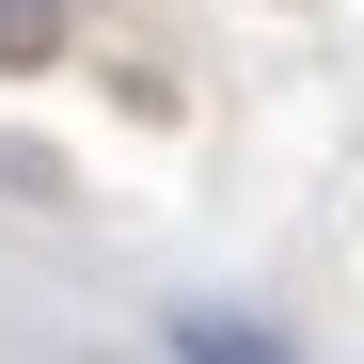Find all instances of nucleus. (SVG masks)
I'll list each match as a JSON object with an SVG mask.
<instances>
[{
    "mask_svg": "<svg viewBox=\"0 0 364 364\" xmlns=\"http://www.w3.org/2000/svg\"><path fill=\"white\" fill-rule=\"evenodd\" d=\"M174 364H301L285 333H237V317H174Z\"/></svg>",
    "mask_w": 364,
    "mask_h": 364,
    "instance_id": "nucleus-1",
    "label": "nucleus"
}]
</instances>
